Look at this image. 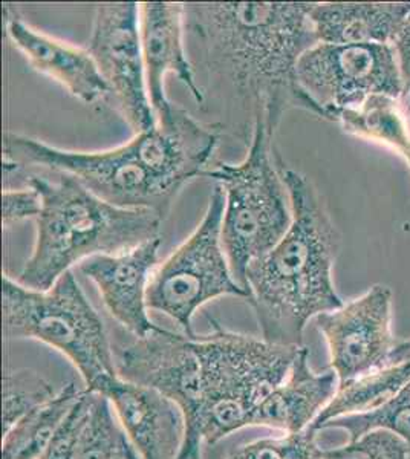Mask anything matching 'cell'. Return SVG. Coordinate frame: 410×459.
Segmentation results:
<instances>
[{
	"label": "cell",
	"instance_id": "7c38bea8",
	"mask_svg": "<svg viewBox=\"0 0 410 459\" xmlns=\"http://www.w3.org/2000/svg\"><path fill=\"white\" fill-rule=\"evenodd\" d=\"M141 51L144 60L145 82L156 121L170 118L175 105L167 99L164 79L175 74L188 89L197 105L205 103L204 91L188 58L184 27V4L143 2L140 4Z\"/></svg>",
	"mask_w": 410,
	"mask_h": 459
},
{
	"label": "cell",
	"instance_id": "f1b7e54d",
	"mask_svg": "<svg viewBox=\"0 0 410 459\" xmlns=\"http://www.w3.org/2000/svg\"><path fill=\"white\" fill-rule=\"evenodd\" d=\"M125 455L127 459H141L140 456H138V454H136V450L134 449V446L130 444L129 439L126 441Z\"/></svg>",
	"mask_w": 410,
	"mask_h": 459
},
{
	"label": "cell",
	"instance_id": "5b68a950",
	"mask_svg": "<svg viewBox=\"0 0 410 459\" xmlns=\"http://www.w3.org/2000/svg\"><path fill=\"white\" fill-rule=\"evenodd\" d=\"M196 395L186 415V443L178 459H201L203 444H218L249 421L290 371L301 348L270 343L214 324L193 335Z\"/></svg>",
	"mask_w": 410,
	"mask_h": 459
},
{
	"label": "cell",
	"instance_id": "83f0119b",
	"mask_svg": "<svg viewBox=\"0 0 410 459\" xmlns=\"http://www.w3.org/2000/svg\"><path fill=\"white\" fill-rule=\"evenodd\" d=\"M392 47L397 54L401 79H403V86H405L401 101L405 103L410 112V13L409 16L406 17L405 23H403Z\"/></svg>",
	"mask_w": 410,
	"mask_h": 459
},
{
	"label": "cell",
	"instance_id": "9c48e42d",
	"mask_svg": "<svg viewBox=\"0 0 410 459\" xmlns=\"http://www.w3.org/2000/svg\"><path fill=\"white\" fill-rule=\"evenodd\" d=\"M297 84L312 114L336 121L345 110L359 109L371 97H403V79L390 45L317 43L297 62Z\"/></svg>",
	"mask_w": 410,
	"mask_h": 459
},
{
	"label": "cell",
	"instance_id": "ba28073f",
	"mask_svg": "<svg viewBox=\"0 0 410 459\" xmlns=\"http://www.w3.org/2000/svg\"><path fill=\"white\" fill-rule=\"evenodd\" d=\"M225 194L214 186L207 210L192 235L156 265L147 287V307L166 314L193 337V316L204 305L223 296L245 299L249 294L234 279L223 251L222 216Z\"/></svg>",
	"mask_w": 410,
	"mask_h": 459
},
{
	"label": "cell",
	"instance_id": "52a82bcc",
	"mask_svg": "<svg viewBox=\"0 0 410 459\" xmlns=\"http://www.w3.org/2000/svg\"><path fill=\"white\" fill-rule=\"evenodd\" d=\"M273 136L264 121H256L247 157L238 164L218 162L204 173L225 194L221 238L240 287H244L247 268L277 246L292 224L279 155H273Z\"/></svg>",
	"mask_w": 410,
	"mask_h": 459
},
{
	"label": "cell",
	"instance_id": "ffe728a7",
	"mask_svg": "<svg viewBox=\"0 0 410 459\" xmlns=\"http://www.w3.org/2000/svg\"><path fill=\"white\" fill-rule=\"evenodd\" d=\"M401 99L375 95L359 109L345 110L336 118L349 135L379 143L405 158L410 168V125Z\"/></svg>",
	"mask_w": 410,
	"mask_h": 459
},
{
	"label": "cell",
	"instance_id": "ac0fdd59",
	"mask_svg": "<svg viewBox=\"0 0 410 459\" xmlns=\"http://www.w3.org/2000/svg\"><path fill=\"white\" fill-rule=\"evenodd\" d=\"M410 383V339L400 340L385 363L368 376L343 383L331 403L312 423V430L320 432L336 418L364 413L389 402L395 394Z\"/></svg>",
	"mask_w": 410,
	"mask_h": 459
},
{
	"label": "cell",
	"instance_id": "30bf717a",
	"mask_svg": "<svg viewBox=\"0 0 410 459\" xmlns=\"http://www.w3.org/2000/svg\"><path fill=\"white\" fill-rule=\"evenodd\" d=\"M86 49L109 88L115 109L135 135L156 127L141 51L140 4H99Z\"/></svg>",
	"mask_w": 410,
	"mask_h": 459
},
{
	"label": "cell",
	"instance_id": "6da1fadb",
	"mask_svg": "<svg viewBox=\"0 0 410 459\" xmlns=\"http://www.w3.org/2000/svg\"><path fill=\"white\" fill-rule=\"evenodd\" d=\"M312 4L207 2L184 4L186 40L204 68V95L223 109L222 127L249 131L266 123L271 135L286 110L311 112L297 84V62L316 47Z\"/></svg>",
	"mask_w": 410,
	"mask_h": 459
},
{
	"label": "cell",
	"instance_id": "7402d4cb",
	"mask_svg": "<svg viewBox=\"0 0 410 459\" xmlns=\"http://www.w3.org/2000/svg\"><path fill=\"white\" fill-rule=\"evenodd\" d=\"M325 429H342L348 433L349 441L372 430H388L405 441L410 454V383L374 411L336 418Z\"/></svg>",
	"mask_w": 410,
	"mask_h": 459
},
{
	"label": "cell",
	"instance_id": "8fae6325",
	"mask_svg": "<svg viewBox=\"0 0 410 459\" xmlns=\"http://www.w3.org/2000/svg\"><path fill=\"white\" fill-rule=\"evenodd\" d=\"M316 320L340 385L375 371L400 342L392 333V291L385 285L369 288Z\"/></svg>",
	"mask_w": 410,
	"mask_h": 459
},
{
	"label": "cell",
	"instance_id": "f546056e",
	"mask_svg": "<svg viewBox=\"0 0 410 459\" xmlns=\"http://www.w3.org/2000/svg\"><path fill=\"white\" fill-rule=\"evenodd\" d=\"M125 446H126V444H125ZM115 459H127V458H126L125 449H123V452H121V454L118 455V456H117V458H115Z\"/></svg>",
	"mask_w": 410,
	"mask_h": 459
},
{
	"label": "cell",
	"instance_id": "d6986e66",
	"mask_svg": "<svg viewBox=\"0 0 410 459\" xmlns=\"http://www.w3.org/2000/svg\"><path fill=\"white\" fill-rule=\"evenodd\" d=\"M82 392L74 383L19 420L2 437V459H40Z\"/></svg>",
	"mask_w": 410,
	"mask_h": 459
},
{
	"label": "cell",
	"instance_id": "7a4b0ae2",
	"mask_svg": "<svg viewBox=\"0 0 410 459\" xmlns=\"http://www.w3.org/2000/svg\"><path fill=\"white\" fill-rule=\"evenodd\" d=\"M216 147L214 132L179 109L167 125L108 151H65L6 132L4 170L43 168L68 173L115 207L152 210L166 220L182 187L210 168Z\"/></svg>",
	"mask_w": 410,
	"mask_h": 459
},
{
	"label": "cell",
	"instance_id": "d4e9b609",
	"mask_svg": "<svg viewBox=\"0 0 410 459\" xmlns=\"http://www.w3.org/2000/svg\"><path fill=\"white\" fill-rule=\"evenodd\" d=\"M405 441L388 430H372L346 446L323 450L322 459H409Z\"/></svg>",
	"mask_w": 410,
	"mask_h": 459
},
{
	"label": "cell",
	"instance_id": "4dcf8cb0",
	"mask_svg": "<svg viewBox=\"0 0 410 459\" xmlns=\"http://www.w3.org/2000/svg\"><path fill=\"white\" fill-rule=\"evenodd\" d=\"M410 459V458H409Z\"/></svg>",
	"mask_w": 410,
	"mask_h": 459
},
{
	"label": "cell",
	"instance_id": "603a6c76",
	"mask_svg": "<svg viewBox=\"0 0 410 459\" xmlns=\"http://www.w3.org/2000/svg\"><path fill=\"white\" fill-rule=\"evenodd\" d=\"M58 391L31 369H6L4 374V432Z\"/></svg>",
	"mask_w": 410,
	"mask_h": 459
},
{
	"label": "cell",
	"instance_id": "4316f807",
	"mask_svg": "<svg viewBox=\"0 0 410 459\" xmlns=\"http://www.w3.org/2000/svg\"><path fill=\"white\" fill-rule=\"evenodd\" d=\"M42 209V196L32 187L5 190L2 194V224L5 229L22 221L37 220Z\"/></svg>",
	"mask_w": 410,
	"mask_h": 459
},
{
	"label": "cell",
	"instance_id": "484cf974",
	"mask_svg": "<svg viewBox=\"0 0 410 459\" xmlns=\"http://www.w3.org/2000/svg\"><path fill=\"white\" fill-rule=\"evenodd\" d=\"M91 392L84 389L77 403L74 404L68 417L65 418L62 426L52 437L40 459H75L78 438L83 428L84 418L88 413Z\"/></svg>",
	"mask_w": 410,
	"mask_h": 459
},
{
	"label": "cell",
	"instance_id": "3957f363",
	"mask_svg": "<svg viewBox=\"0 0 410 459\" xmlns=\"http://www.w3.org/2000/svg\"><path fill=\"white\" fill-rule=\"evenodd\" d=\"M279 168L292 224L277 246L247 268L244 288L262 339L301 348L310 320L345 303L333 279L342 236L311 179L285 168L281 157Z\"/></svg>",
	"mask_w": 410,
	"mask_h": 459
},
{
	"label": "cell",
	"instance_id": "9a60e30c",
	"mask_svg": "<svg viewBox=\"0 0 410 459\" xmlns=\"http://www.w3.org/2000/svg\"><path fill=\"white\" fill-rule=\"evenodd\" d=\"M6 34L26 62L45 74L86 105L109 99V88L88 49L74 47L28 25L5 6Z\"/></svg>",
	"mask_w": 410,
	"mask_h": 459
},
{
	"label": "cell",
	"instance_id": "44dd1931",
	"mask_svg": "<svg viewBox=\"0 0 410 459\" xmlns=\"http://www.w3.org/2000/svg\"><path fill=\"white\" fill-rule=\"evenodd\" d=\"M126 441L127 437L115 415L109 398L91 392L75 459H115L125 449Z\"/></svg>",
	"mask_w": 410,
	"mask_h": 459
},
{
	"label": "cell",
	"instance_id": "8992f818",
	"mask_svg": "<svg viewBox=\"0 0 410 459\" xmlns=\"http://www.w3.org/2000/svg\"><path fill=\"white\" fill-rule=\"evenodd\" d=\"M2 318L5 339H32L62 352L83 378L84 386L104 394L117 378L103 320L73 272L47 291L26 288L2 276Z\"/></svg>",
	"mask_w": 410,
	"mask_h": 459
},
{
	"label": "cell",
	"instance_id": "e0dca14e",
	"mask_svg": "<svg viewBox=\"0 0 410 459\" xmlns=\"http://www.w3.org/2000/svg\"><path fill=\"white\" fill-rule=\"evenodd\" d=\"M409 13L410 2H325L310 17L318 43L392 47Z\"/></svg>",
	"mask_w": 410,
	"mask_h": 459
},
{
	"label": "cell",
	"instance_id": "cb8c5ba5",
	"mask_svg": "<svg viewBox=\"0 0 410 459\" xmlns=\"http://www.w3.org/2000/svg\"><path fill=\"white\" fill-rule=\"evenodd\" d=\"M317 432L311 428L282 437L257 439L245 444L229 459H322L323 450L317 444Z\"/></svg>",
	"mask_w": 410,
	"mask_h": 459
},
{
	"label": "cell",
	"instance_id": "277c9868",
	"mask_svg": "<svg viewBox=\"0 0 410 459\" xmlns=\"http://www.w3.org/2000/svg\"><path fill=\"white\" fill-rule=\"evenodd\" d=\"M28 186L42 196L31 256L17 282L47 291L65 273L89 257L118 255L161 238L160 214L144 209H120L95 196L68 173L57 179L30 175Z\"/></svg>",
	"mask_w": 410,
	"mask_h": 459
},
{
	"label": "cell",
	"instance_id": "5bb4252c",
	"mask_svg": "<svg viewBox=\"0 0 410 459\" xmlns=\"http://www.w3.org/2000/svg\"><path fill=\"white\" fill-rule=\"evenodd\" d=\"M101 395L109 398L115 415L141 459H178L186 443L181 407L152 387L117 377Z\"/></svg>",
	"mask_w": 410,
	"mask_h": 459
},
{
	"label": "cell",
	"instance_id": "4fadbf2b",
	"mask_svg": "<svg viewBox=\"0 0 410 459\" xmlns=\"http://www.w3.org/2000/svg\"><path fill=\"white\" fill-rule=\"evenodd\" d=\"M161 238L144 242L118 255H100L80 264V272L99 288L110 316L136 339L158 326L149 317L147 287L158 265Z\"/></svg>",
	"mask_w": 410,
	"mask_h": 459
},
{
	"label": "cell",
	"instance_id": "2e32d148",
	"mask_svg": "<svg viewBox=\"0 0 410 459\" xmlns=\"http://www.w3.org/2000/svg\"><path fill=\"white\" fill-rule=\"evenodd\" d=\"M338 386L340 381L331 369L322 374L312 371L310 350L301 346L285 378L260 403L249 426L303 432L331 403Z\"/></svg>",
	"mask_w": 410,
	"mask_h": 459
}]
</instances>
